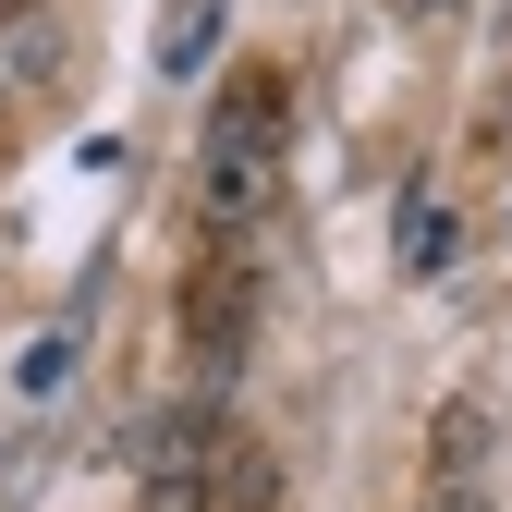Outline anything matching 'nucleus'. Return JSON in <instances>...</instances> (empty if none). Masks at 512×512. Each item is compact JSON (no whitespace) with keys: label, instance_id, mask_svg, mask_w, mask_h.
I'll return each instance as SVG.
<instances>
[{"label":"nucleus","instance_id":"obj_5","mask_svg":"<svg viewBox=\"0 0 512 512\" xmlns=\"http://www.w3.org/2000/svg\"><path fill=\"white\" fill-rule=\"evenodd\" d=\"M391 13H452V0H391Z\"/></svg>","mask_w":512,"mask_h":512},{"label":"nucleus","instance_id":"obj_4","mask_svg":"<svg viewBox=\"0 0 512 512\" xmlns=\"http://www.w3.org/2000/svg\"><path fill=\"white\" fill-rule=\"evenodd\" d=\"M37 13H49V0H0V25H37Z\"/></svg>","mask_w":512,"mask_h":512},{"label":"nucleus","instance_id":"obj_3","mask_svg":"<svg viewBox=\"0 0 512 512\" xmlns=\"http://www.w3.org/2000/svg\"><path fill=\"white\" fill-rule=\"evenodd\" d=\"M403 269H415V281L452 269V208H439V196H415V208H403Z\"/></svg>","mask_w":512,"mask_h":512},{"label":"nucleus","instance_id":"obj_2","mask_svg":"<svg viewBox=\"0 0 512 512\" xmlns=\"http://www.w3.org/2000/svg\"><path fill=\"white\" fill-rule=\"evenodd\" d=\"M244 342H256V256L208 244L196 269H183V354H196V378L220 391V378L244 366Z\"/></svg>","mask_w":512,"mask_h":512},{"label":"nucleus","instance_id":"obj_1","mask_svg":"<svg viewBox=\"0 0 512 512\" xmlns=\"http://www.w3.org/2000/svg\"><path fill=\"white\" fill-rule=\"evenodd\" d=\"M281 135H293V86L269 61H232V86L208 98V135H196V232L208 244H256V220L281 208Z\"/></svg>","mask_w":512,"mask_h":512}]
</instances>
